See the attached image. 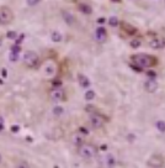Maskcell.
Segmentation results:
<instances>
[{"label":"cell","instance_id":"cell-26","mask_svg":"<svg viewBox=\"0 0 165 168\" xmlns=\"http://www.w3.org/2000/svg\"><path fill=\"white\" fill-rule=\"evenodd\" d=\"M26 3H27L28 6H35L40 3V0H26Z\"/></svg>","mask_w":165,"mask_h":168},{"label":"cell","instance_id":"cell-37","mask_svg":"<svg viewBox=\"0 0 165 168\" xmlns=\"http://www.w3.org/2000/svg\"><path fill=\"white\" fill-rule=\"evenodd\" d=\"M0 162H1V155H0Z\"/></svg>","mask_w":165,"mask_h":168},{"label":"cell","instance_id":"cell-13","mask_svg":"<svg viewBox=\"0 0 165 168\" xmlns=\"http://www.w3.org/2000/svg\"><path fill=\"white\" fill-rule=\"evenodd\" d=\"M54 73H55V66L52 62L47 63L46 67H44V74L47 77H52V76H54Z\"/></svg>","mask_w":165,"mask_h":168},{"label":"cell","instance_id":"cell-3","mask_svg":"<svg viewBox=\"0 0 165 168\" xmlns=\"http://www.w3.org/2000/svg\"><path fill=\"white\" fill-rule=\"evenodd\" d=\"M14 20V13L10 7L1 6L0 7V25H7Z\"/></svg>","mask_w":165,"mask_h":168},{"label":"cell","instance_id":"cell-6","mask_svg":"<svg viewBox=\"0 0 165 168\" xmlns=\"http://www.w3.org/2000/svg\"><path fill=\"white\" fill-rule=\"evenodd\" d=\"M104 121H105L104 118L101 116V115H99V114H91L90 115V124H91V126L94 129L102 127Z\"/></svg>","mask_w":165,"mask_h":168},{"label":"cell","instance_id":"cell-30","mask_svg":"<svg viewBox=\"0 0 165 168\" xmlns=\"http://www.w3.org/2000/svg\"><path fill=\"white\" fill-rule=\"evenodd\" d=\"M147 74H148L149 78H152V79H155V77H156V74L154 72H147Z\"/></svg>","mask_w":165,"mask_h":168},{"label":"cell","instance_id":"cell-35","mask_svg":"<svg viewBox=\"0 0 165 168\" xmlns=\"http://www.w3.org/2000/svg\"><path fill=\"white\" fill-rule=\"evenodd\" d=\"M0 84H1V85L4 84V80H3V79H0Z\"/></svg>","mask_w":165,"mask_h":168},{"label":"cell","instance_id":"cell-16","mask_svg":"<svg viewBox=\"0 0 165 168\" xmlns=\"http://www.w3.org/2000/svg\"><path fill=\"white\" fill-rule=\"evenodd\" d=\"M51 39L53 42H61L62 41V33L61 32H58V31H53L52 32V35H51Z\"/></svg>","mask_w":165,"mask_h":168},{"label":"cell","instance_id":"cell-21","mask_svg":"<svg viewBox=\"0 0 165 168\" xmlns=\"http://www.w3.org/2000/svg\"><path fill=\"white\" fill-rule=\"evenodd\" d=\"M95 98V92L94 90H88L85 93V100H92Z\"/></svg>","mask_w":165,"mask_h":168},{"label":"cell","instance_id":"cell-34","mask_svg":"<svg viewBox=\"0 0 165 168\" xmlns=\"http://www.w3.org/2000/svg\"><path fill=\"white\" fill-rule=\"evenodd\" d=\"M112 1H116V3H121V0H112Z\"/></svg>","mask_w":165,"mask_h":168},{"label":"cell","instance_id":"cell-17","mask_svg":"<svg viewBox=\"0 0 165 168\" xmlns=\"http://www.w3.org/2000/svg\"><path fill=\"white\" fill-rule=\"evenodd\" d=\"M63 15H64V20L65 22H68L69 25H73V22H74V17H73V15L70 14V13H67V11H63Z\"/></svg>","mask_w":165,"mask_h":168},{"label":"cell","instance_id":"cell-38","mask_svg":"<svg viewBox=\"0 0 165 168\" xmlns=\"http://www.w3.org/2000/svg\"><path fill=\"white\" fill-rule=\"evenodd\" d=\"M0 44H1V40H0Z\"/></svg>","mask_w":165,"mask_h":168},{"label":"cell","instance_id":"cell-29","mask_svg":"<svg viewBox=\"0 0 165 168\" xmlns=\"http://www.w3.org/2000/svg\"><path fill=\"white\" fill-rule=\"evenodd\" d=\"M79 132H80V133H82L84 136L89 135V130H86L85 127H80V129H79Z\"/></svg>","mask_w":165,"mask_h":168},{"label":"cell","instance_id":"cell-11","mask_svg":"<svg viewBox=\"0 0 165 168\" xmlns=\"http://www.w3.org/2000/svg\"><path fill=\"white\" fill-rule=\"evenodd\" d=\"M78 82H79L80 87H82V88H89L90 84H91L89 80V78L85 77L84 74H78Z\"/></svg>","mask_w":165,"mask_h":168},{"label":"cell","instance_id":"cell-18","mask_svg":"<svg viewBox=\"0 0 165 168\" xmlns=\"http://www.w3.org/2000/svg\"><path fill=\"white\" fill-rule=\"evenodd\" d=\"M108 25L112 26V27H117V26L119 25L118 19L116 17V16H111L110 19H108Z\"/></svg>","mask_w":165,"mask_h":168},{"label":"cell","instance_id":"cell-31","mask_svg":"<svg viewBox=\"0 0 165 168\" xmlns=\"http://www.w3.org/2000/svg\"><path fill=\"white\" fill-rule=\"evenodd\" d=\"M1 76H3V78H6L7 77V70L6 69H3L1 70Z\"/></svg>","mask_w":165,"mask_h":168},{"label":"cell","instance_id":"cell-32","mask_svg":"<svg viewBox=\"0 0 165 168\" xmlns=\"http://www.w3.org/2000/svg\"><path fill=\"white\" fill-rule=\"evenodd\" d=\"M0 125L4 126V118L3 116H0Z\"/></svg>","mask_w":165,"mask_h":168},{"label":"cell","instance_id":"cell-28","mask_svg":"<svg viewBox=\"0 0 165 168\" xmlns=\"http://www.w3.org/2000/svg\"><path fill=\"white\" fill-rule=\"evenodd\" d=\"M20 131V127H18V125H14V126H11V132H14V133H16Z\"/></svg>","mask_w":165,"mask_h":168},{"label":"cell","instance_id":"cell-23","mask_svg":"<svg viewBox=\"0 0 165 168\" xmlns=\"http://www.w3.org/2000/svg\"><path fill=\"white\" fill-rule=\"evenodd\" d=\"M18 54H20V53H16V52H11L10 51V56H9L10 61L11 62H16L17 59H18Z\"/></svg>","mask_w":165,"mask_h":168},{"label":"cell","instance_id":"cell-24","mask_svg":"<svg viewBox=\"0 0 165 168\" xmlns=\"http://www.w3.org/2000/svg\"><path fill=\"white\" fill-rule=\"evenodd\" d=\"M11 52H16V53H20L21 52V47H20V44H16L15 43L14 46H11Z\"/></svg>","mask_w":165,"mask_h":168},{"label":"cell","instance_id":"cell-27","mask_svg":"<svg viewBox=\"0 0 165 168\" xmlns=\"http://www.w3.org/2000/svg\"><path fill=\"white\" fill-rule=\"evenodd\" d=\"M53 87H54V88H61V87H62V82L59 80V79H55V80L53 82Z\"/></svg>","mask_w":165,"mask_h":168},{"label":"cell","instance_id":"cell-25","mask_svg":"<svg viewBox=\"0 0 165 168\" xmlns=\"http://www.w3.org/2000/svg\"><path fill=\"white\" fill-rule=\"evenodd\" d=\"M139 46H141V41L139 40L131 41V47H132V48H137V47H139Z\"/></svg>","mask_w":165,"mask_h":168},{"label":"cell","instance_id":"cell-22","mask_svg":"<svg viewBox=\"0 0 165 168\" xmlns=\"http://www.w3.org/2000/svg\"><path fill=\"white\" fill-rule=\"evenodd\" d=\"M17 32H15V31H7L6 32V37L7 39H10V40H16L17 39Z\"/></svg>","mask_w":165,"mask_h":168},{"label":"cell","instance_id":"cell-5","mask_svg":"<svg viewBox=\"0 0 165 168\" xmlns=\"http://www.w3.org/2000/svg\"><path fill=\"white\" fill-rule=\"evenodd\" d=\"M50 95L51 99L54 100V102H62V100L65 99V92L62 88H53L51 90Z\"/></svg>","mask_w":165,"mask_h":168},{"label":"cell","instance_id":"cell-10","mask_svg":"<svg viewBox=\"0 0 165 168\" xmlns=\"http://www.w3.org/2000/svg\"><path fill=\"white\" fill-rule=\"evenodd\" d=\"M102 163H104V166H106V167H116L117 166V162H116V159H115V157L112 155H106L105 156Z\"/></svg>","mask_w":165,"mask_h":168},{"label":"cell","instance_id":"cell-12","mask_svg":"<svg viewBox=\"0 0 165 168\" xmlns=\"http://www.w3.org/2000/svg\"><path fill=\"white\" fill-rule=\"evenodd\" d=\"M121 25H122V30L127 33V35H134V33L137 32L136 27L132 25H129V24H127V22H122Z\"/></svg>","mask_w":165,"mask_h":168},{"label":"cell","instance_id":"cell-33","mask_svg":"<svg viewBox=\"0 0 165 168\" xmlns=\"http://www.w3.org/2000/svg\"><path fill=\"white\" fill-rule=\"evenodd\" d=\"M26 140H27V141H30V142H31V141H32V137H28V136H27V137H26Z\"/></svg>","mask_w":165,"mask_h":168},{"label":"cell","instance_id":"cell-9","mask_svg":"<svg viewBox=\"0 0 165 168\" xmlns=\"http://www.w3.org/2000/svg\"><path fill=\"white\" fill-rule=\"evenodd\" d=\"M144 88H145V90H147L148 93H154L156 90V88H158V84H156V80L155 79H149L145 82V84H144Z\"/></svg>","mask_w":165,"mask_h":168},{"label":"cell","instance_id":"cell-15","mask_svg":"<svg viewBox=\"0 0 165 168\" xmlns=\"http://www.w3.org/2000/svg\"><path fill=\"white\" fill-rule=\"evenodd\" d=\"M78 7H79V10L81 11L82 14H85V15H90V14H92V9H91V6L88 5V4H79V5H78Z\"/></svg>","mask_w":165,"mask_h":168},{"label":"cell","instance_id":"cell-2","mask_svg":"<svg viewBox=\"0 0 165 168\" xmlns=\"http://www.w3.org/2000/svg\"><path fill=\"white\" fill-rule=\"evenodd\" d=\"M78 152L82 158H94L97 155V148L94 145L90 143H82L78 148Z\"/></svg>","mask_w":165,"mask_h":168},{"label":"cell","instance_id":"cell-20","mask_svg":"<svg viewBox=\"0 0 165 168\" xmlns=\"http://www.w3.org/2000/svg\"><path fill=\"white\" fill-rule=\"evenodd\" d=\"M155 127L159 130L160 132H165V121L163 120H159L155 122Z\"/></svg>","mask_w":165,"mask_h":168},{"label":"cell","instance_id":"cell-36","mask_svg":"<svg viewBox=\"0 0 165 168\" xmlns=\"http://www.w3.org/2000/svg\"><path fill=\"white\" fill-rule=\"evenodd\" d=\"M3 129H4V126H1V125H0V131H1Z\"/></svg>","mask_w":165,"mask_h":168},{"label":"cell","instance_id":"cell-4","mask_svg":"<svg viewBox=\"0 0 165 168\" xmlns=\"http://www.w3.org/2000/svg\"><path fill=\"white\" fill-rule=\"evenodd\" d=\"M24 62H25V64H27L28 67H36L40 63V57L36 52L28 51V52H26L24 56Z\"/></svg>","mask_w":165,"mask_h":168},{"label":"cell","instance_id":"cell-7","mask_svg":"<svg viewBox=\"0 0 165 168\" xmlns=\"http://www.w3.org/2000/svg\"><path fill=\"white\" fill-rule=\"evenodd\" d=\"M95 36H96V40L99 41V42H104V41L106 40V37H107V32H106V30H105L104 26H99V27L96 29V31H95Z\"/></svg>","mask_w":165,"mask_h":168},{"label":"cell","instance_id":"cell-8","mask_svg":"<svg viewBox=\"0 0 165 168\" xmlns=\"http://www.w3.org/2000/svg\"><path fill=\"white\" fill-rule=\"evenodd\" d=\"M152 48H164L165 47V37H155L149 42Z\"/></svg>","mask_w":165,"mask_h":168},{"label":"cell","instance_id":"cell-19","mask_svg":"<svg viewBox=\"0 0 165 168\" xmlns=\"http://www.w3.org/2000/svg\"><path fill=\"white\" fill-rule=\"evenodd\" d=\"M63 113H64V109H63L62 106L57 105L53 108V115H55V116H62Z\"/></svg>","mask_w":165,"mask_h":168},{"label":"cell","instance_id":"cell-1","mask_svg":"<svg viewBox=\"0 0 165 168\" xmlns=\"http://www.w3.org/2000/svg\"><path fill=\"white\" fill-rule=\"evenodd\" d=\"M131 62L132 64L139 67L141 69L143 68H152L158 64V59L152 54H147V53H137V54H132L131 56Z\"/></svg>","mask_w":165,"mask_h":168},{"label":"cell","instance_id":"cell-14","mask_svg":"<svg viewBox=\"0 0 165 168\" xmlns=\"http://www.w3.org/2000/svg\"><path fill=\"white\" fill-rule=\"evenodd\" d=\"M82 142H84V135L80 132L75 133V135H73V143L77 145L78 147L80 146V145H82Z\"/></svg>","mask_w":165,"mask_h":168}]
</instances>
